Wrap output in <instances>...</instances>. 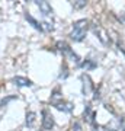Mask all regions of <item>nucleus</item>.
I'll return each instance as SVG.
<instances>
[{
  "label": "nucleus",
  "mask_w": 125,
  "mask_h": 131,
  "mask_svg": "<svg viewBox=\"0 0 125 131\" xmlns=\"http://www.w3.org/2000/svg\"><path fill=\"white\" fill-rule=\"evenodd\" d=\"M42 29H45V31H48V32H51L52 29H54V26H52V24H50V22H42Z\"/></svg>",
  "instance_id": "nucleus-14"
},
{
  "label": "nucleus",
  "mask_w": 125,
  "mask_h": 131,
  "mask_svg": "<svg viewBox=\"0 0 125 131\" xmlns=\"http://www.w3.org/2000/svg\"><path fill=\"white\" fill-rule=\"evenodd\" d=\"M42 128L47 131H50L54 128V125H55V121H54V117H52L51 114H50V111H47V109H44L42 111Z\"/></svg>",
  "instance_id": "nucleus-3"
},
{
  "label": "nucleus",
  "mask_w": 125,
  "mask_h": 131,
  "mask_svg": "<svg viewBox=\"0 0 125 131\" xmlns=\"http://www.w3.org/2000/svg\"><path fill=\"white\" fill-rule=\"evenodd\" d=\"M86 6H87V2H86V0H76V2H73L74 9H83Z\"/></svg>",
  "instance_id": "nucleus-12"
},
{
  "label": "nucleus",
  "mask_w": 125,
  "mask_h": 131,
  "mask_svg": "<svg viewBox=\"0 0 125 131\" xmlns=\"http://www.w3.org/2000/svg\"><path fill=\"white\" fill-rule=\"evenodd\" d=\"M57 48H58V51H61L65 57H69L70 60L74 61L76 64H79L80 63V57L77 56V54L71 50V47H70L69 44H65L64 41H58L57 42Z\"/></svg>",
  "instance_id": "nucleus-2"
},
{
  "label": "nucleus",
  "mask_w": 125,
  "mask_h": 131,
  "mask_svg": "<svg viewBox=\"0 0 125 131\" xmlns=\"http://www.w3.org/2000/svg\"><path fill=\"white\" fill-rule=\"evenodd\" d=\"M13 99H16V95H13V96H7V98L2 99V102H0V109H3L5 106H7L9 102H10V101H13Z\"/></svg>",
  "instance_id": "nucleus-13"
},
{
  "label": "nucleus",
  "mask_w": 125,
  "mask_h": 131,
  "mask_svg": "<svg viewBox=\"0 0 125 131\" xmlns=\"http://www.w3.org/2000/svg\"><path fill=\"white\" fill-rule=\"evenodd\" d=\"M52 105L58 109V111H61V112H65V114H70L71 111H73V103L67 102V101H63V99H60V101H57V102H52Z\"/></svg>",
  "instance_id": "nucleus-5"
},
{
  "label": "nucleus",
  "mask_w": 125,
  "mask_h": 131,
  "mask_svg": "<svg viewBox=\"0 0 125 131\" xmlns=\"http://www.w3.org/2000/svg\"><path fill=\"white\" fill-rule=\"evenodd\" d=\"M73 131H82V127H80L79 122H74L73 124Z\"/></svg>",
  "instance_id": "nucleus-16"
},
{
  "label": "nucleus",
  "mask_w": 125,
  "mask_h": 131,
  "mask_svg": "<svg viewBox=\"0 0 125 131\" xmlns=\"http://www.w3.org/2000/svg\"><path fill=\"white\" fill-rule=\"evenodd\" d=\"M87 26H89V22L86 19H79V20H76L73 24V31L70 34V38H71L74 42H82L84 38H86Z\"/></svg>",
  "instance_id": "nucleus-1"
},
{
  "label": "nucleus",
  "mask_w": 125,
  "mask_h": 131,
  "mask_svg": "<svg viewBox=\"0 0 125 131\" xmlns=\"http://www.w3.org/2000/svg\"><path fill=\"white\" fill-rule=\"evenodd\" d=\"M12 82H13V84H16L18 88H29V86H32V84H33L29 79L22 77V76H16V77H13Z\"/></svg>",
  "instance_id": "nucleus-8"
},
{
  "label": "nucleus",
  "mask_w": 125,
  "mask_h": 131,
  "mask_svg": "<svg viewBox=\"0 0 125 131\" xmlns=\"http://www.w3.org/2000/svg\"><path fill=\"white\" fill-rule=\"evenodd\" d=\"M80 66H82L83 69H86V70H93V69L97 67V63L95 60H92V58H87V60H84Z\"/></svg>",
  "instance_id": "nucleus-11"
},
{
  "label": "nucleus",
  "mask_w": 125,
  "mask_h": 131,
  "mask_svg": "<svg viewBox=\"0 0 125 131\" xmlns=\"http://www.w3.org/2000/svg\"><path fill=\"white\" fill-rule=\"evenodd\" d=\"M93 31H95V34L97 35V38L100 39V42H102V44H105V45H106V44H109L108 34H106V31H105L102 26H99V25L95 24V25H93Z\"/></svg>",
  "instance_id": "nucleus-6"
},
{
  "label": "nucleus",
  "mask_w": 125,
  "mask_h": 131,
  "mask_svg": "<svg viewBox=\"0 0 125 131\" xmlns=\"http://www.w3.org/2000/svg\"><path fill=\"white\" fill-rule=\"evenodd\" d=\"M92 90H93L92 79L87 74H82V92H83V95L87 96V95L92 93Z\"/></svg>",
  "instance_id": "nucleus-4"
},
{
  "label": "nucleus",
  "mask_w": 125,
  "mask_h": 131,
  "mask_svg": "<svg viewBox=\"0 0 125 131\" xmlns=\"http://www.w3.org/2000/svg\"><path fill=\"white\" fill-rule=\"evenodd\" d=\"M25 19H26V20H28L29 24L32 25L37 31H44V29H42V24H41V22H38V20L33 18L31 13H25Z\"/></svg>",
  "instance_id": "nucleus-9"
},
{
  "label": "nucleus",
  "mask_w": 125,
  "mask_h": 131,
  "mask_svg": "<svg viewBox=\"0 0 125 131\" xmlns=\"http://www.w3.org/2000/svg\"><path fill=\"white\" fill-rule=\"evenodd\" d=\"M69 76V71H67V66H63V69H61V74H60V79H65Z\"/></svg>",
  "instance_id": "nucleus-15"
},
{
  "label": "nucleus",
  "mask_w": 125,
  "mask_h": 131,
  "mask_svg": "<svg viewBox=\"0 0 125 131\" xmlns=\"http://www.w3.org/2000/svg\"><path fill=\"white\" fill-rule=\"evenodd\" d=\"M35 118H37V114L33 112V111H29L26 112V119H25V124L28 128H32L33 124H35Z\"/></svg>",
  "instance_id": "nucleus-10"
},
{
  "label": "nucleus",
  "mask_w": 125,
  "mask_h": 131,
  "mask_svg": "<svg viewBox=\"0 0 125 131\" xmlns=\"http://www.w3.org/2000/svg\"><path fill=\"white\" fill-rule=\"evenodd\" d=\"M35 5L38 6V9L41 10L45 16L52 15V7H51V5H50L48 2H45V0H37V2H35Z\"/></svg>",
  "instance_id": "nucleus-7"
},
{
  "label": "nucleus",
  "mask_w": 125,
  "mask_h": 131,
  "mask_svg": "<svg viewBox=\"0 0 125 131\" xmlns=\"http://www.w3.org/2000/svg\"><path fill=\"white\" fill-rule=\"evenodd\" d=\"M0 12H2V10H0Z\"/></svg>",
  "instance_id": "nucleus-17"
}]
</instances>
